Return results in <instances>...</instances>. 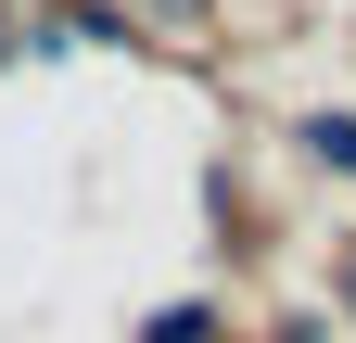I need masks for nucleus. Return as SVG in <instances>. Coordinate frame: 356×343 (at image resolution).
Returning <instances> with one entry per match:
<instances>
[{"label": "nucleus", "instance_id": "f03ea898", "mask_svg": "<svg viewBox=\"0 0 356 343\" xmlns=\"http://www.w3.org/2000/svg\"><path fill=\"white\" fill-rule=\"evenodd\" d=\"M305 140H318L331 165H356V115H318V127H305Z\"/></svg>", "mask_w": 356, "mask_h": 343}, {"label": "nucleus", "instance_id": "7ed1b4c3", "mask_svg": "<svg viewBox=\"0 0 356 343\" xmlns=\"http://www.w3.org/2000/svg\"><path fill=\"white\" fill-rule=\"evenodd\" d=\"M343 292H356V267H343Z\"/></svg>", "mask_w": 356, "mask_h": 343}, {"label": "nucleus", "instance_id": "f257e3e1", "mask_svg": "<svg viewBox=\"0 0 356 343\" xmlns=\"http://www.w3.org/2000/svg\"><path fill=\"white\" fill-rule=\"evenodd\" d=\"M140 343H216V318H204V306H178V318H153Z\"/></svg>", "mask_w": 356, "mask_h": 343}]
</instances>
